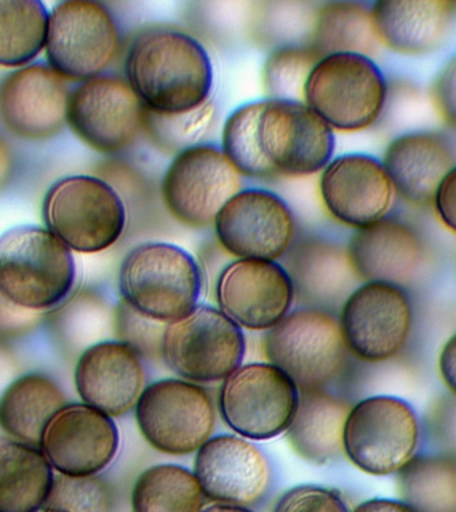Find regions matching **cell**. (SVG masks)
<instances>
[{"label":"cell","mask_w":456,"mask_h":512,"mask_svg":"<svg viewBox=\"0 0 456 512\" xmlns=\"http://www.w3.org/2000/svg\"><path fill=\"white\" fill-rule=\"evenodd\" d=\"M220 148L242 176L303 178L331 162L335 135L306 103L263 98L228 115Z\"/></svg>","instance_id":"cell-1"},{"label":"cell","mask_w":456,"mask_h":512,"mask_svg":"<svg viewBox=\"0 0 456 512\" xmlns=\"http://www.w3.org/2000/svg\"><path fill=\"white\" fill-rule=\"evenodd\" d=\"M124 75L147 110L182 114L210 102L214 67L206 48L186 32H140L124 60Z\"/></svg>","instance_id":"cell-2"},{"label":"cell","mask_w":456,"mask_h":512,"mask_svg":"<svg viewBox=\"0 0 456 512\" xmlns=\"http://www.w3.org/2000/svg\"><path fill=\"white\" fill-rule=\"evenodd\" d=\"M120 300L139 314L170 324L196 306L202 274L194 256L164 242H147L128 251L118 275Z\"/></svg>","instance_id":"cell-3"},{"label":"cell","mask_w":456,"mask_h":512,"mask_svg":"<svg viewBox=\"0 0 456 512\" xmlns=\"http://www.w3.org/2000/svg\"><path fill=\"white\" fill-rule=\"evenodd\" d=\"M70 248L47 228L20 226L0 236V294L35 312L52 310L74 288Z\"/></svg>","instance_id":"cell-4"},{"label":"cell","mask_w":456,"mask_h":512,"mask_svg":"<svg viewBox=\"0 0 456 512\" xmlns=\"http://www.w3.org/2000/svg\"><path fill=\"white\" fill-rule=\"evenodd\" d=\"M42 214L47 230L80 254H96L114 246L127 226L122 196L99 176L58 180L44 196Z\"/></svg>","instance_id":"cell-5"},{"label":"cell","mask_w":456,"mask_h":512,"mask_svg":"<svg viewBox=\"0 0 456 512\" xmlns=\"http://www.w3.org/2000/svg\"><path fill=\"white\" fill-rule=\"evenodd\" d=\"M303 102L332 131H364L378 122L386 107V78L367 56H324L308 75Z\"/></svg>","instance_id":"cell-6"},{"label":"cell","mask_w":456,"mask_h":512,"mask_svg":"<svg viewBox=\"0 0 456 512\" xmlns=\"http://www.w3.org/2000/svg\"><path fill=\"white\" fill-rule=\"evenodd\" d=\"M263 352L268 363L286 372L299 391H314L326 390L338 378L348 350L339 319L330 311L304 307L267 331Z\"/></svg>","instance_id":"cell-7"},{"label":"cell","mask_w":456,"mask_h":512,"mask_svg":"<svg viewBox=\"0 0 456 512\" xmlns=\"http://www.w3.org/2000/svg\"><path fill=\"white\" fill-rule=\"evenodd\" d=\"M419 436L418 416L410 403L396 396H370L348 412L343 454L368 475L399 474L414 459Z\"/></svg>","instance_id":"cell-8"},{"label":"cell","mask_w":456,"mask_h":512,"mask_svg":"<svg viewBox=\"0 0 456 512\" xmlns=\"http://www.w3.org/2000/svg\"><path fill=\"white\" fill-rule=\"evenodd\" d=\"M120 32L114 16L95 0H64L48 19V67L72 82L102 76L119 54Z\"/></svg>","instance_id":"cell-9"},{"label":"cell","mask_w":456,"mask_h":512,"mask_svg":"<svg viewBox=\"0 0 456 512\" xmlns=\"http://www.w3.org/2000/svg\"><path fill=\"white\" fill-rule=\"evenodd\" d=\"M244 354L246 338L242 328L219 308L198 304L164 330L162 360L188 382H223L242 366Z\"/></svg>","instance_id":"cell-10"},{"label":"cell","mask_w":456,"mask_h":512,"mask_svg":"<svg viewBox=\"0 0 456 512\" xmlns=\"http://www.w3.org/2000/svg\"><path fill=\"white\" fill-rule=\"evenodd\" d=\"M140 434L154 450L182 456L214 434L216 408L210 392L184 379H162L144 388L135 406Z\"/></svg>","instance_id":"cell-11"},{"label":"cell","mask_w":456,"mask_h":512,"mask_svg":"<svg viewBox=\"0 0 456 512\" xmlns=\"http://www.w3.org/2000/svg\"><path fill=\"white\" fill-rule=\"evenodd\" d=\"M299 395L294 380L274 364H242L220 386L219 414L236 435L270 440L290 427Z\"/></svg>","instance_id":"cell-12"},{"label":"cell","mask_w":456,"mask_h":512,"mask_svg":"<svg viewBox=\"0 0 456 512\" xmlns=\"http://www.w3.org/2000/svg\"><path fill=\"white\" fill-rule=\"evenodd\" d=\"M242 190V175L222 148L211 143L175 155L160 183L168 214L190 228L214 226L220 210Z\"/></svg>","instance_id":"cell-13"},{"label":"cell","mask_w":456,"mask_h":512,"mask_svg":"<svg viewBox=\"0 0 456 512\" xmlns=\"http://www.w3.org/2000/svg\"><path fill=\"white\" fill-rule=\"evenodd\" d=\"M339 326L348 352L356 358L388 362L403 351L411 334V300L402 287L363 283L343 303Z\"/></svg>","instance_id":"cell-14"},{"label":"cell","mask_w":456,"mask_h":512,"mask_svg":"<svg viewBox=\"0 0 456 512\" xmlns=\"http://www.w3.org/2000/svg\"><path fill=\"white\" fill-rule=\"evenodd\" d=\"M144 106L126 79L102 75L70 92L67 124L103 155L122 154L143 134Z\"/></svg>","instance_id":"cell-15"},{"label":"cell","mask_w":456,"mask_h":512,"mask_svg":"<svg viewBox=\"0 0 456 512\" xmlns=\"http://www.w3.org/2000/svg\"><path fill=\"white\" fill-rule=\"evenodd\" d=\"M216 239L236 259L278 262L295 238V218L286 200L264 188H243L216 216Z\"/></svg>","instance_id":"cell-16"},{"label":"cell","mask_w":456,"mask_h":512,"mask_svg":"<svg viewBox=\"0 0 456 512\" xmlns=\"http://www.w3.org/2000/svg\"><path fill=\"white\" fill-rule=\"evenodd\" d=\"M215 299L219 310L240 328L268 331L290 314L295 290L282 264L236 259L220 271Z\"/></svg>","instance_id":"cell-17"},{"label":"cell","mask_w":456,"mask_h":512,"mask_svg":"<svg viewBox=\"0 0 456 512\" xmlns=\"http://www.w3.org/2000/svg\"><path fill=\"white\" fill-rule=\"evenodd\" d=\"M114 418L86 403L64 404L43 428L39 450L58 474L94 476L118 454Z\"/></svg>","instance_id":"cell-18"},{"label":"cell","mask_w":456,"mask_h":512,"mask_svg":"<svg viewBox=\"0 0 456 512\" xmlns=\"http://www.w3.org/2000/svg\"><path fill=\"white\" fill-rule=\"evenodd\" d=\"M319 192L328 214L355 230L387 218L396 196L382 160L367 154L332 159L320 175Z\"/></svg>","instance_id":"cell-19"},{"label":"cell","mask_w":456,"mask_h":512,"mask_svg":"<svg viewBox=\"0 0 456 512\" xmlns=\"http://www.w3.org/2000/svg\"><path fill=\"white\" fill-rule=\"evenodd\" d=\"M194 474L208 500L250 508L262 502L271 484L270 463L250 440L212 436L196 451Z\"/></svg>","instance_id":"cell-20"},{"label":"cell","mask_w":456,"mask_h":512,"mask_svg":"<svg viewBox=\"0 0 456 512\" xmlns=\"http://www.w3.org/2000/svg\"><path fill=\"white\" fill-rule=\"evenodd\" d=\"M68 99L62 76L44 64H30L0 83V120L19 139L42 142L66 127Z\"/></svg>","instance_id":"cell-21"},{"label":"cell","mask_w":456,"mask_h":512,"mask_svg":"<svg viewBox=\"0 0 456 512\" xmlns=\"http://www.w3.org/2000/svg\"><path fill=\"white\" fill-rule=\"evenodd\" d=\"M352 271L363 283L410 287L422 278L427 247L411 224L394 216L356 230L346 246Z\"/></svg>","instance_id":"cell-22"},{"label":"cell","mask_w":456,"mask_h":512,"mask_svg":"<svg viewBox=\"0 0 456 512\" xmlns=\"http://www.w3.org/2000/svg\"><path fill=\"white\" fill-rule=\"evenodd\" d=\"M74 382L83 403L119 418L135 408L146 388V374L138 352L119 340H106L80 355Z\"/></svg>","instance_id":"cell-23"},{"label":"cell","mask_w":456,"mask_h":512,"mask_svg":"<svg viewBox=\"0 0 456 512\" xmlns=\"http://www.w3.org/2000/svg\"><path fill=\"white\" fill-rule=\"evenodd\" d=\"M396 195L416 207L432 206L444 176L456 166V155L442 135L414 131L396 136L383 160Z\"/></svg>","instance_id":"cell-24"},{"label":"cell","mask_w":456,"mask_h":512,"mask_svg":"<svg viewBox=\"0 0 456 512\" xmlns=\"http://www.w3.org/2000/svg\"><path fill=\"white\" fill-rule=\"evenodd\" d=\"M380 46L404 56H424L446 42L456 3L444 0H379L371 4Z\"/></svg>","instance_id":"cell-25"},{"label":"cell","mask_w":456,"mask_h":512,"mask_svg":"<svg viewBox=\"0 0 456 512\" xmlns=\"http://www.w3.org/2000/svg\"><path fill=\"white\" fill-rule=\"evenodd\" d=\"M294 284L295 299L307 307L328 311L346 302L358 278L346 248L323 239L300 240L284 255Z\"/></svg>","instance_id":"cell-26"},{"label":"cell","mask_w":456,"mask_h":512,"mask_svg":"<svg viewBox=\"0 0 456 512\" xmlns=\"http://www.w3.org/2000/svg\"><path fill=\"white\" fill-rule=\"evenodd\" d=\"M350 404L326 390L300 391L294 419L284 432L288 446L312 464H326L343 454V432Z\"/></svg>","instance_id":"cell-27"},{"label":"cell","mask_w":456,"mask_h":512,"mask_svg":"<svg viewBox=\"0 0 456 512\" xmlns=\"http://www.w3.org/2000/svg\"><path fill=\"white\" fill-rule=\"evenodd\" d=\"M54 468L38 446L0 438V512H34L44 507Z\"/></svg>","instance_id":"cell-28"},{"label":"cell","mask_w":456,"mask_h":512,"mask_svg":"<svg viewBox=\"0 0 456 512\" xmlns=\"http://www.w3.org/2000/svg\"><path fill=\"white\" fill-rule=\"evenodd\" d=\"M64 404L63 391L50 376L20 375L0 394V427L11 438L38 446L43 428Z\"/></svg>","instance_id":"cell-29"},{"label":"cell","mask_w":456,"mask_h":512,"mask_svg":"<svg viewBox=\"0 0 456 512\" xmlns=\"http://www.w3.org/2000/svg\"><path fill=\"white\" fill-rule=\"evenodd\" d=\"M308 46L320 56L378 54L380 43L372 20L371 4L336 0L322 4L312 23Z\"/></svg>","instance_id":"cell-30"},{"label":"cell","mask_w":456,"mask_h":512,"mask_svg":"<svg viewBox=\"0 0 456 512\" xmlns=\"http://www.w3.org/2000/svg\"><path fill=\"white\" fill-rule=\"evenodd\" d=\"M194 471L178 464L144 470L132 488V512H202L206 504Z\"/></svg>","instance_id":"cell-31"},{"label":"cell","mask_w":456,"mask_h":512,"mask_svg":"<svg viewBox=\"0 0 456 512\" xmlns=\"http://www.w3.org/2000/svg\"><path fill=\"white\" fill-rule=\"evenodd\" d=\"M399 491L414 512H456V459L414 456L399 472Z\"/></svg>","instance_id":"cell-32"},{"label":"cell","mask_w":456,"mask_h":512,"mask_svg":"<svg viewBox=\"0 0 456 512\" xmlns=\"http://www.w3.org/2000/svg\"><path fill=\"white\" fill-rule=\"evenodd\" d=\"M48 14L38 0H0V67H26L46 48Z\"/></svg>","instance_id":"cell-33"},{"label":"cell","mask_w":456,"mask_h":512,"mask_svg":"<svg viewBox=\"0 0 456 512\" xmlns=\"http://www.w3.org/2000/svg\"><path fill=\"white\" fill-rule=\"evenodd\" d=\"M214 119L211 102L182 114H160L144 107L143 134L156 150L175 156L202 143Z\"/></svg>","instance_id":"cell-34"},{"label":"cell","mask_w":456,"mask_h":512,"mask_svg":"<svg viewBox=\"0 0 456 512\" xmlns=\"http://www.w3.org/2000/svg\"><path fill=\"white\" fill-rule=\"evenodd\" d=\"M320 59L308 43L276 48L264 60L262 68V87L266 98L303 102L308 75Z\"/></svg>","instance_id":"cell-35"},{"label":"cell","mask_w":456,"mask_h":512,"mask_svg":"<svg viewBox=\"0 0 456 512\" xmlns=\"http://www.w3.org/2000/svg\"><path fill=\"white\" fill-rule=\"evenodd\" d=\"M44 507L64 512H111L110 487L98 475H55L50 496Z\"/></svg>","instance_id":"cell-36"},{"label":"cell","mask_w":456,"mask_h":512,"mask_svg":"<svg viewBox=\"0 0 456 512\" xmlns=\"http://www.w3.org/2000/svg\"><path fill=\"white\" fill-rule=\"evenodd\" d=\"M114 326L119 342L138 352L140 358L162 359V340L167 324L146 318L120 300Z\"/></svg>","instance_id":"cell-37"},{"label":"cell","mask_w":456,"mask_h":512,"mask_svg":"<svg viewBox=\"0 0 456 512\" xmlns=\"http://www.w3.org/2000/svg\"><path fill=\"white\" fill-rule=\"evenodd\" d=\"M272 512H350L338 492L328 488L298 486L280 496Z\"/></svg>","instance_id":"cell-38"},{"label":"cell","mask_w":456,"mask_h":512,"mask_svg":"<svg viewBox=\"0 0 456 512\" xmlns=\"http://www.w3.org/2000/svg\"><path fill=\"white\" fill-rule=\"evenodd\" d=\"M430 98L439 119L456 131V54L436 74Z\"/></svg>","instance_id":"cell-39"},{"label":"cell","mask_w":456,"mask_h":512,"mask_svg":"<svg viewBox=\"0 0 456 512\" xmlns=\"http://www.w3.org/2000/svg\"><path fill=\"white\" fill-rule=\"evenodd\" d=\"M43 318V312L26 310L0 294V338L26 334Z\"/></svg>","instance_id":"cell-40"},{"label":"cell","mask_w":456,"mask_h":512,"mask_svg":"<svg viewBox=\"0 0 456 512\" xmlns=\"http://www.w3.org/2000/svg\"><path fill=\"white\" fill-rule=\"evenodd\" d=\"M432 207L439 222L456 235V166L444 176L436 190Z\"/></svg>","instance_id":"cell-41"},{"label":"cell","mask_w":456,"mask_h":512,"mask_svg":"<svg viewBox=\"0 0 456 512\" xmlns=\"http://www.w3.org/2000/svg\"><path fill=\"white\" fill-rule=\"evenodd\" d=\"M438 368L444 386L456 396V332L440 351Z\"/></svg>","instance_id":"cell-42"},{"label":"cell","mask_w":456,"mask_h":512,"mask_svg":"<svg viewBox=\"0 0 456 512\" xmlns=\"http://www.w3.org/2000/svg\"><path fill=\"white\" fill-rule=\"evenodd\" d=\"M352 512H414L399 500L375 498L360 503Z\"/></svg>","instance_id":"cell-43"},{"label":"cell","mask_w":456,"mask_h":512,"mask_svg":"<svg viewBox=\"0 0 456 512\" xmlns=\"http://www.w3.org/2000/svg\"><path fill=\"white\" fill-rule=\"evenodd\" d=\"M12 174V155L6 142L0 138V191L10 182Z\"/></svg>","instance_id":"cell-44"},{"label":"cell","mask_w":456,"mask_h":512,"mask_svg":"<svg viewBox=\"0 0 456 512\" xmlns=\"http://www.w3.org/2000/svg\"><path fill=\"white\" fill-rule=\"evenodd\" d=\"M202 512H252L250 508L230 506V504L215 503L211 506L204 507Z\"/></svg>","instance_id":"cell-45"},{"label":"cell","mask_w":456,"mask_h":512,"mask_svg":"<svg viewBox=\"0 0 456 512\" xmlns=\"http://www.w3.org/2000/svg\"><path fill=\"white\" fill-rule=\"evenodd\" d=\"M34 512H64V511L56 510V508H51V507H42V508H39V510H36Z\"/></svg>","instance_id":"cell-46"}]
</instances>
